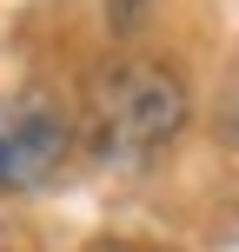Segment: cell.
Returning a JSON list of instances; mask_svg holds the SVG:
<instances>
[{"label":"cell","mask_w":239,"mask_h":252,"mask_svg":"<svg viewBox=\"0 0 239 252\" xmlns=\"http://www.w3.org/2000/svg\"><path fill=\"white\" fill-rule=\"evenodd\" d=\"M139 13H146V0H106V20H113V33H126Z\"/></svg>","instance_id":"obj_3"},{"label":"cell","mask_w":239,"mask_h":252,"mask_svg":"<svg viewBox=\"0 0 239 252\" xmlns=\"http://www.w3.org/2000/svg\"><path fill=\"white\" fill-rule=\"evenodd\" d=\"M73 126L47 93H7L0 100V192H34L60 173Z\"/></svg>","instance_id":"obj_2"},{"label":"cell","mask_w":239,"mask_h":252,"mask_svg":"<svg viewBox=\"0 0 239 252\" xmlns=\"http://www.w3.org/2000/svg\"><path fill=\"white\" fill-rule=\"evenodd\" d=\"M179 126H186V87H179V73L146 60L113 66L87 100V139L113 166L153 159L166 139H179Z\"/></svg>","instance_id":"obj_1"}]
</instances>
